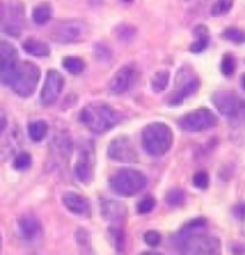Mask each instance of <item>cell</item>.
I'll use <instances>...</instances> for the list:
<instances>
[{
  "instance_id": "1",
  "label": "cell",
  "mask_w": 245,
  "mask_h": 255,
  "mask_svg": "<svg viewBox=\"0 0 245 255\" xmlns=\"http://www.w3.org/2000/svg\"><path fill=\"white\" fill-rule=\"evenodd\" d=\"M79 121L94 133H105L117 125L118 114L108 105L92 104L81 111Z\"/></svg>"
},
{
  "instance_id": "2",
  "label": "cell",
  "mask_w": 245,
  "mask_h": 255,
  "mask_svg": "<svg viewBox=\"0 0 245 255\" xmlns=\"http://www.w3.org/2000/svg\"><path fill=\"white\" fill-rule=\"evenodd\" d=\"M174 133L171 128L162 122H153L142 130V145L151 156H162L171 149Z\"/></svg>"
},
{
  "instance_id": "3",
  "label": "cell",
  "mask_w": 245,
  "mask_h": 255,
  "mask_svg": "<svg viewBox=\"0 0 245 255\" xmlns=\"http://www.w3.org/2000/svg\"><path fill=\"white\" fill-rule=\"evenodd\" d=\"M146 186V176L136 169H119L111 178V189L121 197H133Z\"/></svg>"
},
{
  "instance_id": "4",
  "label": "cell",
  "mask_w": 245,
  "mask_h": 255,
  "mask_svg": "<svg viewBox=\"0 0 245 255\" xmlns=\"http://www.w3.org/2000/svg\"><path fill=\"white\" fill-rule=\"evenodd\" d=\"M40 79V70L32 62H23L16 66L13 75L12 88L22 98H29L33 95L36 86Z\"/></svg>"
},
{
  "instance_id": "5",
  "label": "cell",
  "mask_w": 245,
  "mask_h": 255,
  "mask_svg": "<svg viewBox=\"0 0 245 255\" xmlns=\"http://www.w3.org/2000/svg\"><path fill=\"white\" fill-rule=\"evenodd\" d=\"M179 248L185 254L217 255L221 253V243L215 237L199 232L179 238Z\"/></svg>"
},
{
  "instance_id": "6",
  "label": "cell",
  "mask_w": 245,
  "mask_h": 255,
  "mask_svg": "<svg viewBox=\"0 0 245 255\" xmlns=\"http://www.w3.org/2000/svg\"><path fill=\"white\" fill-rule=\"evenodd\" d=\"M178 125L185 132H204L207 129L218 125V118L215 114H212L210 109H197L192 111L187 115H184L179 121Z\"/></svg>"
},
{
  "instance_id": "7",
  "label": "cell",
  "mask_w": 245,
  "mask_h": 255,
  "mask_svg": "<svg viewBox=\"0 0 245 255\" xmlns=\"http://www.w3.org/2000/svg\"><path fill=\"white\" fill-rule=\"evenodd\" d=\"M86 36V26L81 20H66L56 26L53 30V40L59 43H76L85 39Z\"/></svg>"
},
{
  "instance_id": "8",
  "label": "cell",
  "mask_w": 245,
  "mask_h": 255,
  "mask_svg": "<svg viewBox=\"0 0 245 255\" xmlns=\"http://www.w3.org/2000/svg\"><path fill=\"white\" fill-rule=\"evenodd\" d=\"M212 102L215 105V108L218 109V112L222 114L227 118H235L238 116L243 109H244V102L230 91H218L214 93L212 96Z\"/></svg>"
},
{
  "instance_id": "9",
  "label": "cell",
  "mask_w": 245,
  "mask_h": 255,
  "mask_svg": "<svg viewBox=\"0 0 245 255\" xmlns=\"http://www.w3.org/2000/svg\"><path fill=\"white\" fill-rule=\"evenodd\" d=\"M17 66V50L16 47L7 43L0 42V82L12 83L13 75Z\"/></svg>"
},
{
  "instance_id": "10",
  "label": "cell",
  "mask_w": 245,
  "mask_h": 255,
  "mask_svg": "<svg viewBox=\"0 0 245 255\" xmlns=\"http://www.w3.org/2000/svg\"><path fill=\"white\" fill-rule=\"evenodd\" d=\"M108 153H109V158L117 162L132 163L138 161V153L135 151L130 139L126 136H119L117 139L112 140L109 145Z\"/></svg>"
},
{
  "instance_id": "11",
  "label": "cell",
  "mask_w": 245,
  "mask_h": 255,
  "mask_svg": "<svg viewBox=\"0 0 245 255\" xmlns=\"http://www.w3.org/2000/svg\"><path fill=\"white\" fill-rule=\"evenodd\" d=\"M63 76L56 70H49L43 89L40 92V101L43 105H53L58 101L59 95L63 89Z\"/></svg>"
},
{
  "instance_id": "12",
  "label": "cell",
  "mask_w": 245,
  "mask_h": 255,
  "mask_svg": "<svg viewBox=\"0 0 245 255\" xmlns=\"http://www.w3.org/2000/svg\"><path fill=\"white\" fill-rule=\"evenodd\" d=\"M136 78V70L132 66H123L118 70L109 82V91L112 95H122L133 85Z\"/></svg>"
},
{
  "instance_id": "13",
  "label": "cell",
  "mask_w": 245,
  "mask_h": 255,
  "mask_svg": "<svg viewBox=\"0 0 245 255\" xmlns=\"http://www.w3.org/2000/svg\"><path fill=\"white\" fill-rule=\"evenodd\" d=\"M101 212H102V217L112 224H122L128 215L126 207L118 201H104L101 207Z\"/></svg>"
},
{
  "instance_id": "14",
  "label": "cell",
  "mask_w": 245,
  "mask_h": 255,
  "mask_svg": "<svg viewBox=\"0 0 245 255\" xmlns=\"http://www.w3.org/2000/svg\"><path fill=\"white\" fill-rule=\"evenodd\" d=\"M94 155H91L89 149H83L79 155V161L75 166V174L78 179H81L83 184H89L94 176Z\"/></svg>"
},
{
  "instance_id": "15",
  "label": "cell",
  "mask_w": 245,
  "mask_h": 255,
  "mask_svg": "<svg viewBox=\"0 0 245 255\" xmlns=\"http://www.w3.org/2000/svg\"><path fill=\"white\" fill-rule=\"evenodd\" d=\"M17 224H19V232H20L22 238H24L26 241L33 243L40 237L42 227H40L39 220L33 215H24L19 220Z\"/></svg>"
},
{
  "instance_id": "16",
  "label": "cell",
  "mask_w": 245,
  "mask_h": 255,
  "mask_svg": "<svg viewBox=\"0 0 245 255\" xmlns=\"http://www.w3.org/2000/svg\"><path fill=\"white\" fill-rule=\"evenodd\" d=\"M199 86H201V82L197 78H192V79H188L185 83H182L179 88H178V91L174 93V96L171 98V101H169V104L172 105V106H178V105H181L185 99H187L188 96H192L194 93L197 92L199 89Z\"/></svg>"
},
{
  "instance_id": "17",
  "label": "cell",
  "mask_w": 245,
  "mask_h": 255,
  "mask_svg": "<svg viewBox=\"0 0 245 255\" xmlns=\"http://www.w3.org/2000/svg\"><path fill=\"white\" fill-rule=\"evenodd\" d=\"M62 199H63V205L73 214L83 215L89 211V204H88L86 198H83L76 192H68L63 195Z\"/></svg>"
},
{
  "instance_id": "18",
  "label": "cell",
  "mask_w": 245,
  "mask_h": 255,
  "mask_svg": "<svg viewBox=\"0 0 245 255\" xmlns=\"http://www.w3.org/2000/svg\"><path fill=\"white\" fill-rule=\"evenodd\" d=\"M194 36H195V42L191 45L189 50L192 53L204 52L208 46V43H210V30H208V27L204 26V24H199L194 29Z\"/></svg>"
},
{
  "instance_id": "19",
  "label": "cell",
  "mask_w": 245,
  "mask_h": 255,
  "mask_svg": "<svg viewBox=\"0 0 245 255\" xmlns=\"http://www.w3.org/2000/svg\"><path fill=\"white\" fill-rule=\"evenodd\" d=\"M23 49L32 56L36 58H47L50 55V49L46 43L36 40V39H27L23 43Z\"/></svg>"
},
{
  "instance_id": "20",
  "label": "cell",
  "mask_w": 245,
  "mask_h": 255,
  "mask_svg": "<svg viewBox=\"0 0 245 255\" xmlns=\"http://www.w3.org/2000/svg\"><path fill=\"white\" fill-rule=\"evenodd\" d=\"M205 227H207V221L204 220V218H197V220L189 221L188 224H185L181 228L178 237L179 238H184V237L192 235V234H199V232H202L205 230Z\"/></svg>"
},
{
  "instance_id": "21",
  "label": "cell",
  "mask_w": 245,
  "mask_h": 255,
  "mask_svg": "<svg viewBox=\"0 0 245 255\" xmlns=\"http://www.w3.org/2000/svg\"><path fill=\"white\" fill-rule=\"evenodd\" d=\"M33 22L36 24H45L50 20L52 17V7L49 3H40L33 9Z\"/></svg>"
},
{
  "instance_id": "22",
  "label": "cell",
  "mask_w": 245,
  "mask_h": 255,
  "mask_svg": "<svg viewBox=\"0 0 245 255\" xmlns=\"http://www.w3.org/2000/svg\"><path fill=\"white\" fill-rule=\"evenodd\" d=\"M47 133V124L43 121H37L29 125V136L35 142H40L46 136Z\"/></svg>"
},
{
  "instance_id": "23",
  "label": "cell",
  "mask_w": 245,
  "mask_h": 255,
  "mask_svg": "<svg viewBox=\"0 0 245 255\" xmlns=\"http://www.w3.org/2000/svg\"><path fill=\"white\" fill-rule=\"evenodd\" d=\"M168 83H169V72L168 70H161V72L155 73V76L152 79L151 86L152 89H153V92L159 93L163 92L166 89Z\"/></svg>"
},
{
  "instance_id": "24",
  "label": "cell",
  "mask_w": 245,
  "mask_h": 255,
  "mask_svg": "<svg viewBox=\"0 0 245 255\" xmlns=\"http://www.w3.org/2000/svg\"><path fill=\"white\" fill-rule=\"evenodd\" d=\"M63 68L72 75H79L85 69V62L79 58L63 59Z\"/></svg>"
},
{
  "instance_id": "25",
  "label": "cell",
  "mask_w": 245,
  "mask_h": 255,
  "mask_svg": "<svg viewBox=\"0 0 245 255\" xmlns=\"http://www.w3.org/2000/svg\"><path fill=\"white\" fill-rule=\"evenodd\" d=\"M234 0H217L212 7H211V14L212 16H224L233 9Z\"/></svg>"
},
{
  "instance_id": "26",
  "label": "cell",
  "mask_w": 245,
  "mask_h": 255,
  "mask_svg": "<svg viewBox=\"0 0 245 255\" xmlns=\"http://www.w3.org/2000/svg\"><path fill=\"white\" fill-rule=\"evenodd\" d=\"M222 37H225L227 40L233 42V43H237V45H241V43H245V33L243 30L237 29V27H228Z\"/></svg>"
},
{
  "instance_id": "27",
  "label": "cell",
  "mask_w": 245,
  "mask_h": 255,
  "mask_svg": "<svg viewBox=\"0 0 245 255\" xmlns=\"http://www.w3.org/2000/svg\"><path fill=\"white\" fill-rule=\"evenodd\" d=\"M166 202L171 207H181L185 202V192L182 189H172L166 195Z\"/></svg>"
},
{
  "instance_id": "28",
  "label": "cell",
  "mask_w": 245,
  "mask_h": 255,
  "mask_svg": "<svg viewBox=\"0 0 245 255\" xmlns=\"http://www.w3.org/2000/svg\"><path fill=\"white\" fill-rule=\"evenodd\" d=\"M221 72L222 75H225L228 78L233 76L234 72H235V59H234L233 55H230V53L224 55L221 62Z\"/></svg>"
},
{
  "instance_id": "29",
  "label": "cell",
  "mask_w": 245,
  "mask_h": 255,
  "mask_svg": "<svg viewBox=\"0 0 245 255\" xmlns=\"http://www.w3.org/2000/svg\"><path fill=\"white\" fill-rule=\"evenodd\" d=\"M192 182L198 189H207L208 185H210V176L205 171H198L197 174L194 175Z\"/></svg>"
},
{
  "instance_id": "30",
  "label": "cell",
  "mask_w": 245,
  "mask_h": 255,
  "mask_svg": "<svg viewBox=\"0 0 245 255\" xmlns=\"http://www.w3.org/2000/svg\"><path fill=\"white\" fill-rule=\"evenodd\" d=\"M156 201L152 197H145L138 202V212L139 214H149L152 209L155 208Z\"/></svg>"
},
{
  "instance_id": "31",
  "label": "cell",
  "mask_w": 245,
  "mask_h": 255,
  "mask_svg": "<svg viewBox=\"0 0 245 255\" xmlns=\"http://www.w3.org/2000/svg\"><path fill=\"white\" fill-rule=\"evenodd\" d=\"M30 165H32V158H30L29 153H20V155L16 158V161H14V168L19 169V171H26V169H29Z\"/></svg>"
},
{
  "instance_id": "32",
  "label": "cell",
  "mask_w": 245,
  "mask_h": 255,
  "mask_svg": "<svg viewBox=\"0 0 245 255\" xmlns=\"http://www.w3.org/2000/svg\"><path fill=\"white\" fill-rule=\"evenodd\" d=\"M111 237H112V241H114V245L117 248L118 253H122L123 251V232L121 231L119 228H112L111 230Z\"/></svg>"
},
{
  "instance_id": "33",
  "label": "cell",
  "mask_w": 245,
  "mask_h": 255,
  "mask_svg": "<svg viewBox=\"0 0 245 255\" xmlns=\"http://www.w3.org/2000/svg\"><path fill=\"white\" fill-rule=\"evenodd\" d=\"M143 238H145V243L148 244L149 247H156L158 244L161 243V235H159V232L156 231H148Z\"/></svg>"
},
{
  "instance_id": "34",
  "label": "cell",
  "mask_w": 245,
  "mask_h": 255,
  "mask_svg": "<svg viewBox=\"0 0 245 255\" xmlns=\"http://www.w3.org/2000/svg\"><path fill=\"white\" fill-rule=\"evenodd\" d=\"M4 128H6V118H4V115L0 114V133L4 130Z\"/></svg>"
},
{
  "instance_id": "35",
  "label": "cell",
  "mask_w": 245,
  "mask_h": 255,
  "mask_svg": "<svg viewBox=\"0 0 245 255\" xmlns=\"http://www.w3.org/2000/svg\"><path fill=\"white\" fill-rule=\"evenodd\" d=\"M3 17H4V6L0 3V22L3 20Z\"/></svg>"
},
{
  "instance_id": "36",
  "label": "cell",
  "mask_w": 245,
  "mask_h": 255,
  "mask_svg": "<svg viewBox=\"0 0 245 255\" xmlns=\"http://www.w3.org/2000/svg\"><path fill=\"white\" fill-rule=\"evenodd\" d=\"M241 85H243V88H244L245 91V73L243 75V78H241Z\"/></svg>"
},
{
  "instance_id": "37",
  "label": "cell",
  "mask_w": 245,
  "mask_h": 255,
  "mask_svg": "<svg viewBox=\"0 0 245 255\" xmlns=\"http://www.w3.org/2000/svg\"><path fill=\"white\" fill-rule=\"evenodd\" d=\"M0 250H1V237H0Z\"/></svg>"
}]
</instances>
